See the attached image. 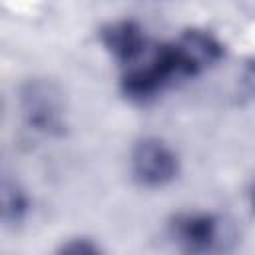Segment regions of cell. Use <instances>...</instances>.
<instances>
[{
    "label": "cell",
    "mask_w": 255,
    "mask_h": 255,
    "mask_svg": "<svg viewBox=\"0 0 255 255\" xmlns=\"http://www.w3.org/2000/svg\"><path fill=\"white\" fill-rule=\"evenodd\" d=\"M56 255H104V253L94 241H90L86 237H76V239L66 241L58 249Z\"/></svg>",
    "instance_id": "cell-7"
},
{
    "label": "cell",
    "mask_w": 255,
    "mask_h": 255,
    "mask_svg": "<svg viewBox=\"0 0 255 255\" xmlns=\"http://www.w3.org/2000/svg\"><path fill=\"white\" fill-rule=\"evenodd\" d=\"M28 213V197L24 189L10 179L2 185V217L8 225H18Z\"/></svg>",
    "instance_id": "cell-6"
},
{
    "label": "cell",
    "mask_w": 255,
    "mask_h": 255,
    "mask_svg": "<svg viewBox=\"0 0 255 255\" xmlns=\"http://www.w3.org/2000/svg\"><path fill=\"white\" fill-rule=\"evenodd\" d=\"M223 58L221 42L203 30H185L177 40L161 44L145 66L129 68L122 92L133 102H147L179 80L193 78Z\"/></svg>",
    "instance_id": "cell-1"
},
{
    "label": "cell",
    "mask_w": 255,
    "mask_h": 255,
    "mask_svg": "<svg viewBox=\"0 0 255 255\" xmlns=\"http://www.w3.org/2000/svg\"><path fill=\"white\" fill-rule=\"evenodd\" d=\"M169 237L181 255H219L233 241L229 223L211 211H185L169 221Z\"/></svg>",
    "instance_id": "cell-2"
},
{
    "label": "cell",
    "mask_w": 255,
    "mask_h": 255,
    "mask_svg": "<svg viewBox=\"0 0 255 255\" xmlns=\"http://www.w3.org/2000/svg\"><path fill=\"white\" fill-rule=\"evenodd\" d=\"M179 171L177 153L159 137H143L131 149V173L143 187H161Z\"/></svg>",
    "instance_id": "cell-4"
},
{
    "label": "cell",
    "mask_w": 255,
    "mask_h": 255,
    "mask_svg": "<svg viewBox=\"0 0 255 255\" xmlns=\"http://www.w3.org/2000/svg\"><path fill=\"white\" fill-rule=\"evenodd\" d=\"M20 110L24 122L44 135H62L66 131L64 94L52 80H28L20 90Z\"/></svg>",
    "instance_id": "cell-3"
},
{
    "label": "cell",
    "mask_w": 255,
    "mask_h": 255,
    "mask_svg": "<svg viewBox=\"0 0 255 255\" xmlns=\"http://www.w3.org/2000/svg\"><path fill=\"white\" fill-rule=\"evenodd\" d=\"M100 40L104 48L120 62V64H131L135 58H139L147 46V38L143 28L135 20H116L106 24L100 30Z\"/></svg>",
    "instance_id": "cell-5"
},
{
    "label": "cell",
    "mask_w": 255,
    "mask_h": 255,
    "mask_svg": "<svg viewBox=\"0 0 255 255\" xmlns=\"http://www.w3.org/2000/svg\"><path fill=\"white\" fill-rule=\"evenodd\" d=\"M251 203H253V209H255V187H253V195H251Z\"/></svg>",
    "instance_id": "cell-8"
}]
</instances>
